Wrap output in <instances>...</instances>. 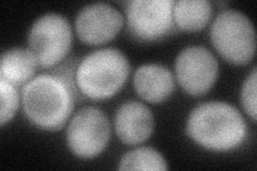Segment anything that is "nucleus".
I'll return each mask as SVG.
<instances>
[{"mask_svg": "<svg viewBox=\"0 0 257 171\" xmlns=\"http://www.w3.org/2000/svg\"><path fill=\"white\" fill-rule=\"evenodd\" d=\"M123 25V16L115 7L95 3L84 7L76 16L78 38L89 45L105 44L114 39Z\"/></svg>", "mask_w": 257, "mask_h": 171, "instance_id": "1a4fd4ad", "label": "nucleus"}, {"mask_svg": "<svg viewBox=\"0 0 257 171\" xmlns=\"http://www.w3.org/2000/svg\"><path fill=\"white\" fill-rule=\"evenodd\" d=\"M0 96H2V109H0V124L9 122L19 108L20 96L14 85L0 79Z\"/></svg>", "mask_w": 257, "mask_h": 171, "instance_id": "2eb2a0df", "label": "nucleus"}, {"mask_svg": "<svg viewBox=\"0 0 257 171\" xmlns=\"http://www.w3.org/2000/svg\"><path fill=\"white\" fill-rule=\"evenodd\" d=\"M241 102L244 110L250 115L253 121H256V68L244 80L241 90Z\"/></svg>", "mask_w": 257, "mask_h": 171, "instance_id": "dca6fc26", "label": "nucleus"}, {"mask_svg": "<svg viewBox=\"0 0 257 171\" xmlns=\"http://www.w3.org/2000/svg\"><path fill=\"white\" fill-rule=\"evenodd\" d=\"M120 170H167V162L157 150L142 146L127 152L120 160Z\"/></svg>", "mask_w": 257, "mask_h": 171, "instance_id": "4468645a", "label": "nucleus"}, {"mask_svg": "<svg viewBox=\"0 0 257 171\" xmlns=\"http://www.w3.org/2000/svg\"><path fill=\"white\" fill-rule=\"evenodd\" d=\"M212 44L219 54L235 64H246L256 50L255 29L251 20L236 10L216 16L210 28Z\"/></svg>", "mask_w": 257, "mask_h": 171, "instance_id": "20e7f679", "label": "nucleus"}, {"mask_svg": "<svg viewBox=\"0 0 257 171\" xmlns=\"http://www.w3.org/2000/svg\"><path fill=\"white\" fill-rule=\"evenodd\" d=\"M188 135L204 148L228 151L243 142L246 125L240 111L225 102H207L190 113Z\"/></svg>", "mask_w": 257, "mask_h": 171, "instance_id": "f257e3e1", "label": "nucleus"}, {"mask_svg": "<svg viewBox=\"0 0 257 171\" xmlns=\"http://www.w3.org/2000/svg\"><path fill=\"white\" fill-rule=\"evenodd\" d=\"M135 91L150 103H161L170 97L175 89L172 72L161 64H144L135 72Z\"/></svg>", "mask_w": 257, "mask_h": 171, "instance_id": "9b49d317", "label": "nucleus"}, {"mask_svg": "<svg viewBox=\"0 0 257 171\" xmlns=\"http://www.w3.org/2000/svg\"><path fill=\"white\" fill-rule=\"evenodd\" d=\"M174 0H133L126 3L127 29L143 41H154L174 27Z\"/></svg>", "mask_w": 257, "mask_h": 171, "instance_id": "0eeeda50", "label": "nucleus"}, {"mask_svg": "<svg viewBox=\"0 0 257 171\" xmlns=\"http://www.w3.org/2000/svg\"><path fill=\"white\" fill-rule=\"evenodd\" d=\"M28 43L29 50L36 57L39 66L54 67L70 51L72 43L70 23L60 14H44L32 25Z\"/></svg>", "mask_w": 257, "mask_h": 171, "instance_id": "39448f33", "label": "nucleus"}, {"mask_svg": "<svg viewBox=\"0 0 257 171\" xmlns=\"http://www.w3.org/2000/svg\"><path fill=\"white\" fill-rule=\"evenodd\" d=\"M22 103L29 121L47 131L62 127L74 107L67 81L50 74L38 75L24 85Z\"/></svg>", "mask_w": 257, "mask_h": 171, "instance_id": "f03ea898", "label": "nucleus"}, {"mask_svg": "<svg viewBox=\"0 0 257 171\" xmlns=\"http://www.w3.org/2000/svg\"><path fill=\"white\" fill-rule=\"evenodd\" d=\"M212 5L208 0H179L174 5V22L180 29L197 31L210 20Z\"/></svg>", "mask_w": 257, "mask_h": 171, "instance_id": "ddd939ff", "label": "nucleus"}, {"mask_svg": "<svg viewBox=\"0 0 257 171\" xmlns=\"http://www.w3.org/2000/svg\"><path fill=\"white\" fill-rule=\"evenodd\" d=\"M110 136L108 118L101 109L85 107L77 111L67 129V142L76 156L92 158L105 149Z\"/></svg>", "mask_w": 257, "mask_h": 171, "instance_id": "423d86ee", "label": "nucleus"}, {"mask_svg": "<svg viewBox=\"0 0 257 171\" xmlns=\"http://www.w3.org/2000/svg\"><path fill=\"white\" fill-rule=\"evenodd\" d=\"M38 61L30 50L14 47L2 55L0 77L14 86L22 85L32 79Z\"/></svg>", "mask_w": 257, "mask_h": 171, "instance_id": "f8f14e48", "label": "nucleus"}, {"mask_svg": "<svg viewBox=\"0 0 257 171\" xmlns=\"http://www.w3.org/2000/svg\"><path fill=\"white\" fill-rule=\"evenodd\" d=\"M130 63L116 48H102L87 55L76 70V84L84 95L104 100L115 95L124 85Z\"/></svg>", "mask_w": 257, "mask_h": 171, "instance_id": "7ed1b4c3", "label": "nucleus"}, {"mask_svg": "<svg viewBox=\"0 0 257 171\" xmlns=\"http://www.w3.org/2000/svg\"><path fill=\"white\" fill-rule=\"evenodd\" d=\"M176 75L184 91L191 95H203L215 83L219 63L204 46H189L177 56Z\"/></svg>", "mask_w": 257, "mask_h": 171, "instance_id": "6e6552de", "label": "nucleus"}, {"mask_svg": "<svg viewBox=\"0 0 257 171\" xmlns=\"http://www.w3.org/2000/svg\"><path fill=\"white\" fill-rule=\"evenodd\" d=\"M155 128V118L143 103L130 101L118 108L115 129L119 139L125 144L135 145L146 141Z\"/></svg>", "mask_w": 257, "mask_h": 171, "instance_id": "9d476101", "label": "nucleus"}]
</instances>
